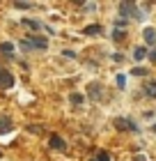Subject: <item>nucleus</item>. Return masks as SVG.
Wrapping results in <instances>:
<instances>
[{
    "label": "nucleus",
    "mask_w": 156,
    "mask_h": 161,
    "mask_svg": "<svg viewBox=\"0 0 156 161\" xmlns=\"http://www.w3.org/2000/svg\"><path fill=\"white\" fill-rule=\"evenodd\" d=\"M115 127H117V129H124V131H138L136 124H133L131 120H124V118H117V120H115Z\"/></svg>",
    "instance_id": "nucleus-4"
},
{
    "label": "nucleus",
    "mask_w": 156,
    "mask_h": 161,
    "mask_svg": "<svg viewBox=\"0 0 156 161\" xmlns=\"http://www.w3.org/2000/svg\"><path fill=\"white\" fill-rule=\"evenodd\" d=\"M16 7H19V9H28V7H30V3H16Z\"/></svg>",
    "instance_id": "nucleus-19"
},
{
    "label": "nucleus",
    "mask_w": 156,
    "mask_h": 161,
    "mask_svg": "<svg viewBox=\"0 0 156 161\" xmlns=\"http://www.w3.org/2000/svg\"><path fill=\"white\" fill-rule=\"evenodd\" d=\"M113 39H117V42L124 39V32H122V30H115V32H113Z\"/></svg>",
    "instance_id": "nucleus-17"
},
{
    "label": "nucleus",
    "mask_w": 156,
    "mask_h": 161,
    "mask_svg": "<svg viewBox=\"0 0 156 161\" xmlns=\"http://www.w3.org/2000/svg\"><path fill=\"white\" fill-rule=\"evenodd\" d=\"M152 129H154V131H156V124H154V127H152Z\"/></svg>",
    "instance_id": "nucleus-21"
},
{
    "label": "nucleus",
    "mask_w": 156,
    "mask_h": 161,
    "mask_svg": "<svg viewBox=\"0 0 156 161\" xmlns=\"http://www.w3.org/2000/svg\"><path fill=\"white\" fill-rule=\"evenodd\" d=\"M0 53L12 55V53H14V44H12V42H0Z\"/></svg>",
    "instance_id": "nucleus-8"
},
{
    "label": "nucleus",
    "mask_w": 156,
    "mask_h": 161,
    "mask_svg": "<svg viewBox=\"0 0 156 161\" xmlns=\"http://www.w3.org/2000/svg\"><path fill=\"white\" fill-rule=\"evenodd\" d=\"M120 12H122V16H136V19H143V16H140V12H138V7L133 5V3H122V5H120Z\"/></svg>",
    "instance_id": "nucleus-2"
},
{
    "label": "nucleus",
    "mask_w": 156,
    "mask_h": 161,
    "mask_svg": "<svg viewBox=\"0 0 156 161\" xmlns=\"http://www.w3.org/2000/svg\"><path fill=\"white\" fill-rule=\"evenodd\" d=\"M23 25L25 28H32V30H39V28H41L39 21H32V19H23Z\"/></svg>",
    "instance_id": "nucleus-12"
},
{
    "label": "nucleus",
    "mask_w": 156,
    "mask_h": 161,
    "mask_svg": "<svg viewBox=\"0 0 156 161\" xmlns=\"http://www.w3.org/2000/svg\"><path fill=\"white\" fill-rule=\"evenodd\" d=\"M149 60H152V62H156V48H154L152 53H149Z\"/></svg>",
    "instance_id": "nucleus-20"
},
{
    "label": "nucleus",
    "mask_w": 156,
    "mask_h": 161,
    "mask_svg": "<svg viewBox=\"0 0 156 161\" xmlns=\"http://www.w3.org/2000/svg\"><path fill=\"white\" fill-rule=\"evenodd\" d=\"M92 161H96V159H92Z\"/></svg>",
    "instance_id": "nucleus-22"
},
{
    "label": "nucleus",
    "mask_w": 156,
    "mask_h": 161,
    "mask_svg": "<svg viewBox=\"0 0 156 161\" xmlns=\"http://www.w3.org/2000/svg\"><path fill=\"white\" fill-rule=\"evenodd\" d=\"M145 42L147 44H156V30L154 28H147L145 30Z\"/></svg>",
    "instance_id": "nucleus-9"
},
{
    "label": "nucleus",
    "mask_w": 156,
    "mask_h": 161,
    "mask_svg": "<svg viewBox=\"0 0 156 161\" xmlns=\"http://www.w3.org/2000/svg\"><path fill=\"white\" fill-rule=\"evenodd\" d=\"M12 127V120L7 118V115H0V134H7Z\"/></svg>",
    "instance_id": "nucleus-7"
},
{
    "label": "nucleus",
    "mask_w": 156,
    "mask_h": 161,
    "mask_svg": "<svg viewBox=\"0 0 156 161\" xmlns=\"http://www.w3.org/2000/svg\"><path fill=\"white\" fill-rule=\"evenodd\" d=\"M48 143H51V147H53V150H60V152L67 150V143H64L57 134H51V141H48Z\"/></svg>",
    "instance_id": "nucleus-5"
},
{
    "label": "nucleus",
    "mask_w": 156,
    "mask_h": 161,
    "mask_svg": "<svg viewBox=\"0 0 156 161\" xmlns=\"http://www.w3.org/2000/svg\"><path fill=\"white\" fill-rule=\"evenodd\" d=\"M133 74H136V76H145V74H147V69H143V67H136V69H133Z\"/></svg>",
    "instance_id": "nucleus-16"
},
{
    "label": "nucleus",
    "mask_w": 156,
    "mask_h": 161,
    "mask_svg": "<svg viewBox=\"0 0 156 161\" xmlns=\"http://www.w3.org/2000/svg\"><path fill=\"white\" fill-rule=\"evenodd\" d=\"M101 30H103V28H101L99 23H94V25H87V28H85L83 32H85V35H99Z\"/></svg>",
    "instance_id": "nucleus-11"
},
{
    "label": "nucleus",
    "mask_w": 156,
    "mask_h": 161,
    "mask_svg": "<svg viewBox=\"0 0 156 161\" xmlns=\"http://www.w3.org/2000/svg\"><path fill=\"white\" fill-rule=\"evenodd\" d=\"M117 85L124 87V85H126V78H124V76H117Z\"/></svg>",
    "instance_id": "nucleus-18"
},
{
    "label": "nucleus",
    "mask_w": 156,
    "mask_h": 161,
    "mask_svg": "<svg viewBox=\"0 0 156 161\" xmlns=\"http://www.w3.org/2000/svg\"><path fill=\"white\" fill-rule=\"evenodd\" d=\"M12 85H14V76L9 74V71L0 69V87H3V90H7V87H12Z\"/></svg>",
    "instance_id": "nucleus-3"
},
{
    "label": "nucleus",
    "mask_w": 156,
    "mask_h": 161,
    "mask_svg": "<svg viewBox=\"0 0 156 161\" xmlns=\"http://www.w3.org/2000/svg\"><path fill=\"white\" fill-rule=\"evenodd\" d=\"M83 101V94H71V104H80Z\"/></svg>",
    "instance_id": "nucleus-15"
},
{
    "label": "nucleus",
    "mask_w": 156,
    "mask_h": 161,
    "mask_svg": "<svg viewBox=\"0 0 156 161\" xmlns=\"http://www.w3.org/2000/svg\"><path fill=\"white\" fill-rule=\"evenodd\" d=\"M21 46H23L25 51H46L48 48V42L46 39H37V37H28V39H23L21 42Z\"/></svg>",
    "instance_id": "nucleus-1"
},
{
    "label": "nucleus",
    "mask_w": 156,
    "mask_h": 161,
    "mask_svg": "<svg viewBox=\"0 0 156 161\" xmlns=\"http://www.w3.org/2000/svg\"><path fill=\"white\" fill-rule=\"evenodd\" d=\"M90 97H92V99H99V97H101V85H99V83H92V85H90Z\"/></svg>",
    "instance_id": "nucleus-10"
},
{
    "label": "nucleus",
    "mask_w": 156,
    "mask_h": 161,
    "mask_svg": "<svg viewBox=\"0 0 156 161\" xmlns=\"http://www.w3.org/2000/svg\"><path fill=\"white\" fill-rule=\"evenodd\" d=\"M145 97L156 99V80H149V83L145 85Z\"/></svg>",
    "instance_id": "nucleus-6"
},
{
    "label": "nucleus",
    "mask_w": 156,
    "mask_h": 161,
    "mask_svg": "<svg viewBox=\"0 0 156 161\" xmlns=\"http://www.w3.org/2000/svg\"><path fill=\"white\" fill-rule=\"evenodd\" d=\"M133 58H136V60H143V58H147V51L143 46H138L136 51H133Z\"/></svg>",
    "instance_id": "nucleus-13"
},
{
    "label": "nucleus",
    "mask_w": 156,
    "mask_h": 161,
    "mask_svg": "<svg viewBox=\"0 0 156 161\" xmlns=\"http://www.w3.org/2000/svg\"><path fill=\"white\" fill-rule=\"evenodd\" d=\"M96 161H110V154L108 152H99V154H96Z\"/></svg>",
    "instance_id": "nucleus-14"
}]
</instances>
